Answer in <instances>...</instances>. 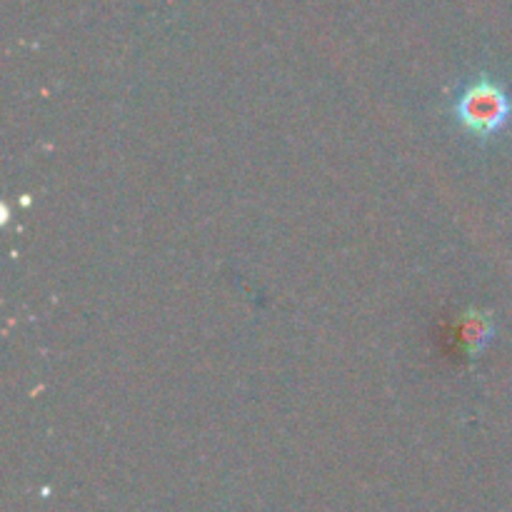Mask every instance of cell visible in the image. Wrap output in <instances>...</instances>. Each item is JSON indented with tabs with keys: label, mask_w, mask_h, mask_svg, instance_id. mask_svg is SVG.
I'll list each match as a JSON object with an SVG mask.
<instances>
[{
	"label": "cell",
	"mask_w": 512,
	"mask_h": 512,
	"mask_svg": "<svg viewBox=\"0 0 512 512\" xmlns=\"http://www.w3.org/2000/svg\"><path fill=\"white\" fill-rule=\"evenodd\" d=\"M455 115L470 135L490 138L510 120L512 103L503 85L490 78H478L465 85V90L460 93L458 103H455Z\"/></svg>",
	"instance_id": "obj_1"
}]
</instances>
